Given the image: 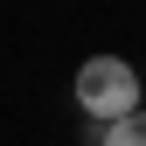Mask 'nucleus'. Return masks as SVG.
I'll return each instance as SVG.
<instances>
[{"instance_id":"1","label":"nucleus","mask_w":146,"mask_h":146,"mask_svg":"<svg viewBox=\"0 0 146 146\" xmlns=\"http://www.w3.org/2000/svg\"><path fill=\"white\" fill-rule=\"evenodd\" d=\"M70 90H77V111L98 118V125L139 111V70L125 63V56H84L77 77H70Z\"/></svg>"},{"instance_id":"2","label":"nucleus","mask_w":146,"mask_h":146,"mask_svg":"<svg viewBox=\"0 0 146 146\" xmlns=\"http://www.w3.org/2000/svg\"><path fill=\"white\" fill-rule=\"evenodd\" d=\"M98 146H146V104L125 111V118H111V125L98 132Z\"/></svg>"}]
</instances>
